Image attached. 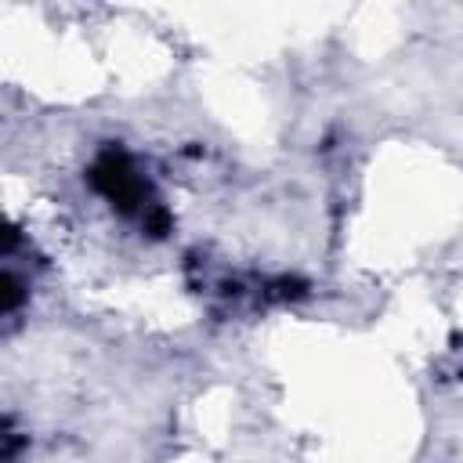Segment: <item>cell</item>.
<instances>
[{
  "label": "cell",
  "instance_id": "obj_1",
  "mask_svg": "<svg viewBox=\"0 0 463 463\" xmlns=\"http://www.w3.org/2000/svg\"><path fill=\"white\" fill-rule=\"evenodd\" d=\"M90 181H94V188H98L119 213H137V217L145 221V228L163 232V210H159V203L152 199L145 177L137 174V166L130 163L127 152H119V148L101 152L98 163L90 166Z\"/></svg>",
  "mask_w": 463,
  "mask_h": 463
}]
</instances>
